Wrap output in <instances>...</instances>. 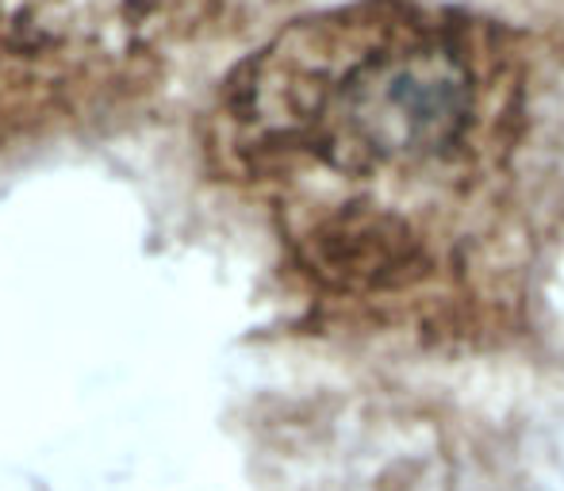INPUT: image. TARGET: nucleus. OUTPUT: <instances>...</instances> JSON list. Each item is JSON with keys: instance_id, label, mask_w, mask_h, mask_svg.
Masks as SVG:
<instances>
[{"instance_id": "f257e3e1", "label": "nucleus", "mask_w": 564, "mask_h": 491, "mask_svg": "<svg viewBox=\"0 0 564 491\" xmlns=\"http://www.w3.org/2000/svg\"><path fill=\"white\" fill-rule=\"evenodd\" d=\"M273 0H0V154L154 97Z\"/></svg>"}]
</instances>
